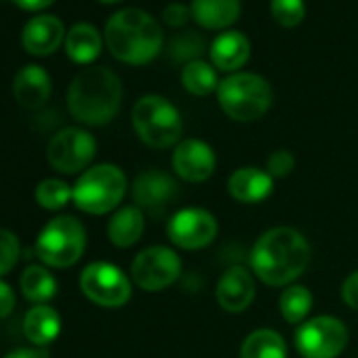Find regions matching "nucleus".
Masks as SVG:
<instances>
[{"mask_svg":"<svg viewBox=\"0 0 358 358\" xmlns=\"http://www.w3.org/2000/svg\"><path fill=\"white\" fill-rule=\"evenodd\" d=\"M251 57V43L236 30L222 32L211 45V62L222 72L241 70Z\"/></svg>","mask_w":358,"mask_h":358,"instance_id":"nucleus-19","label":"nucleus"},{"mask_svg":"<svg viewBox=\"0 0 358 358\" xmlns=\"http://www.w3.org/2000/svg\"><path fill=\"white\" fill-rule=\"evenodd\" d=\"M5 358H47V354L41 350H32V348H17L11 354H7Z\"/></svg>","mask_w":358,"mask_h":358,"instance_id":"nucleus-36","label":"nucleus"},{"mask_svg":"<svg viewBox=\"0 0 358 358\" xmlns=\"http://www.w3.org/2000/svg\"><path fill=\"white\" fill-rule=\"evenodd\" d=\"M87 247V232L83 224L72 215H59L51 220L36 238V255L49 268L74 266Z\"/></svg>","mask_w":358,"mask_h":358,"instance_id":"nucleus-7","label":"nucleus"},{"mask_svg":"<svg viewBox=\"0 0 358 358\" xmlns=\"http://www.w3.org/2000/svg\"><path fill=\"white\" fill-rule=\"evenodd\" d=\"M241 358H287V343L280 333L272 329H257L243 341Z\"/></svg>","mask_w":358,"mask_h":358,"instance_id":"nucleus-24","label":"nucleus"},{"mask_svg":"<svg viewBox=\"0 0 358 358\" xmlns=\"http://www.w3.org/2000/svg\"><path fill=\"white\" fill-rule=\"evenodd\" d=\"M341 297L345 301V306H350L352 310H358V270L352 272L341 287Z\"/></svg>","mask_w":358,"mask_h":358,"instance_id":"nucleus-33","label":"nucleus"},{"mask_svg":"<svg viewBox=\"0 0 358 358\" xmlns=\"http://www.w3.org/2000/svg\"><path fill=\"white\" fill-rule=\"evenodd\" d=\"M310 264V245L303 234L280 226L264 232L251 251V268L270 287H287Z\"/></svg>","mask_w":358,"mask_h":358,"instance_id":"nucleus-1","label":"nucleus"},{"mask_svg":"<svg viewBox=\"0 0 358 358\" xmlns=\"http://www.w3.org/2000/svg\"><path fill=\"white\" fill-rule=\"evenodd\" d=\"M66 41V30L59 17L55 15H36L30 20L22 32V45L30 55L45 57L59 49Z\"/></svg>","mask_w":358,"mask_h":358,"instance_id":"nucleus-15","label":"nucleus"},{"mask_svg":"<svg viewBox=\"0 0 358 358\" xmlns=\"http://www.w3.org/2000/svg\"><path fill=\"white\" fill-rule=\"evenodd\" d=\"M164 36L158 22L141 9H122L106 24L110 53L129 66L150 64L162 49Z\"/></svg>","mask_w":358,"mask_h":358,"instance_id":"nucleus-3","label":"nucleus"},{"mask_svg":"<svg viewBox=\"0 0 358 358\" xmlns=\"http://www.w3.org/2000/svg\"><path fill=\"white\" fill-rule=\"evenodd\" d=\"M24 331L32 343L49 345L62 333V316L51 306H34L24 318Z\"/></svg>","mask_w":358,"mask_h":358,"instance_id":"nucleus-22","label":"nucleus"},{"mask_svg":"<svg viewBox=\"0 0 358 358\" xmlns=\"http://www.w3.org/2000/svg\"><path fill=\"white\" fill-rule=\"evenodd\" d=\"M215 297L222 310L232 314L245 312L255 299V280L251 272H247L245 268H230L228 272H224L217 282Z\"/></svg>","mask_w":358,"mask_h":358,"instance_id":"nucleus-16","label":"nucleus"},{"mask_svg":"<svg viewBox=\"0 0 358 358\" xmlns=\"http://www.w3.org/2000/svg\"><path fill=\"white\" fill-rule=\"evenodd\" d=\"M215 152L209 143L201 139H184L179 141L173 152V171L190 184H201L209 179L215 171Z\"/></svg>","mask_w":358,"mask_h":358,"instance_id":"nucleus-14","label":"nucleus"},{"mask_svg":"<svg viewBox=\"0 0 358 358\" xmlns=\"http://www.w3.org/2000/svg\"><path fill=\"white\" fill-rule=\"evenodd\" d=\"M348 345V329L335 316L306 320L295 333V348L303 358H337Z\"/></svg>","mask_w":358,"mask_h":358,"instance_id":"nucleus-8","label":"nucleus"},{"mask_svg":"<svg viewBox=\"0 0 358 358\" xmlns=\"http://www.w3.org/2000/svg\"><path fill=\"white\" fill-rule=\"evenodd\" d=\"M143 228H145L143 211L139 207H122L112 215L108 224V238L114 247L129 249L141 238Z\"/></svg>","mask_w":358,"mask_h":358,"instance_id":"nucleus-21","label":"nucleus"},{"mask_svg":"<svg viewBox=\"0 0 358 358\" xmlns=\"http://www.w3.org/2000/svg\"><path fill=\"white\" fill-rule=\"evenodd\" d=\"M166 234L175 247L186 249V251H199L215 241L217 220L207 209L188 207V209L177 211L169 220Z\"/></svg>","mask_w":358,"mask_h":358,"instance_id":"nucleus-12","label":"nucleus"},{"mask_svg":"<svg viewBox=\"0 0 358 358\" xmlns=\"http://www.w3.org/2000/svg\"><path fill=\"white\" fill-rule=\"evenodd\" d=\"M72 201V188L62 179L49 177L36 186V203L47 211H59Z\"/></svg>","mask_w":358,"mask_h":358,"instance_id":"nucleus-28","label":"nucleus"},{"mask_svg":"<svg viewBox=\"0 0 358 358\" xmlns=\"http://www.w3.org/2000/svg\"><path fill=\"white\" fill-rule=\"evenodd\" d=\"M20 253H22L20 238L11 230L0 228V278L15 268Z\"/></svg>","mask_w":358,"mask_h":358,"instance_id":"nucleus-30","label":"nucleus"},{"mask_svg":"<svg viewBox=\"0 0 358 358\" xmlns=\"http://www.w3.org/2000/svg\"><path fill=\"white\" fill-rule=\"evenodd\" d=\"M270 11L278 26L295 28L306 17V3L303 0H270Z\"/></svg>","mask_w":358,"mask_h":358,"instance_id":"nucleus-29","label":"nucleus"},{"mask_svg":"<svg viewBox=\"0 0 358 358\" xmlns=\"http://www.w3.org/2000/svg\"><path fill=\"white\" fill-rule=\"evenodd\" d=\"M177 192H179L177 182L160 169H148L139 173L133 182L135 207H139L141 211L154 217H160L169 209V205L177 199Z\"/></svg>","mask_w":358,"mask_h":358,"instance_id":"nucleus-13","label":"nucleus"},{"mask_svg":"<svg viewBox=\"0 0 358 358\" xmlns=\"http://www.w3.org/2000/svg\"><path fill=\"white\" fill-rule=\"evenodd\" d=\"M97 152L95 137L78 127H66L57 131L47 148L49 164L66 175H74L91 164Z\"/></svg>","mask_w":358,"mask_h":358,"instance_id":"nucleus-10","label":"nucleus"},{"mask_svg":"<svg viewBox=\"0 0 358 358\" xmlns=\"http://www.w3.org/2000/svg\"><path fill=\"white\" fill-rule=\"evenodd\" d=\"M122 83L110 68L83 70L68 89L70 114L89 127L108 124L120 110Z\"/></svg>","mask_w":358,"mask_h":358,"instance_id":"nucleus-2","label":"nucleus"},{"mask_svg":"<svg viewBox=\"0 0 358 358\" xmlns=\"http://www.w3.org/2000/svg\"><path fill=\"white\" fill-rule=\"evenodd\" d=\"M127 192V177L116 164L87 169L72 188L74 205L89 215H103L116 209Z\"/></svg>","mask_w":358,"mask_h":358,"instance_id":"nucleus-6","label":"nucleus"},{"mask_svg":"<svg viewBox=\"0 0 358 358\" xmlns=\"http://www.w3.org/2000/svg\"><path fill=\"white\" fill-rule=\"evenodd\" d=\"M182 85L188 93H192L196 97H205V95H211L213 91H217L220 78L211 64H207L203 59H194L184 66Z\"/></svg>","mask_w":358,"mask_h":358,"instance_id":"nucleus-26","label":"nucleus"},{"mask_svg":"<svg viewBox=\"0 0 358 358\" xmlns=\"http://www.w3.org/2000/svg\"><path fill=\"white\" fill-rule=\"evenodd\" d=\"M66 53L74 64H91L101 53V34L91 24H76L66 34Z\"/></svg>","mask_w":358,"mask_h":358,"instance_id":"nucleus-23","label":"nucleus"},{"mask_svg":"<svg viewBox=\"0 0 358 358\" xmlns=\"http://www.w3.org/2000/svg\"><path fill=\"white\" fill-rule=\"evenodd\" d=\"M241 0H192L194 22L207 30H226L241 17Z\"/></svg>","mask_w":358,"mask_h":358,"instance_id":"nucleus-20","label":"nucleus"},{"mask_svg":"<svg viewBox=\"0 0 358 358\" xmlns=\"http://www.w3.org/2000/svg\"><path fill=\"white\" fill-rule=\"evenodd\" d=\"M101 3H120V0H101Z\"/></svg>","mask_w":358,"mask_h":358,"instance_id":"nucleus-37","label":"nucleus"},{"mask_svg":"<svg viewBox=\"0 0 358 358\" xmlns=\"http://www.w3.org/2000/svg\"><path fill=\"white\" fill-rule=\"evenodd\" d=\"M162 17H164V24L171 28H184L186 22L192 17V11H190V7H186L182 3H173V5L164 7Z\"/></svg>","mask_w":358,"mask_h":358,"instance_id":"nucleus-32","label":"nucleus"},{"mask_svg":"<svg viewBox=\"0 0 358 358\" xmlns=\"http://www.w3.org/2000/svg\"><path fill=\"white\" fill-rule=\"evenodd\" d=\"M13 95L22 108L38 110L51 95V78L41 66H26L13 80Z\"/></svg>","mask_w":358,"mask_h":358,"instance_id":"nucleus-18","label":"nucleus"},{"mask_svg":"<svg viewBox=\"0 0 358 358\" xmlns=\"http://www.w3.org/2000/svg\"><path fill=\"white\" fill-rule=\"evenodd\" d=\"M15 308V293L9 282L0 280V318H7Z\"/></svg>","mask_w":358,"mask_h":358,"instance_id":"nucleus-34","label":"nucleus"},{"mask_svg":"<svg viewBox=\"0 0 358 358\" xmlns=\"http://www.w3.org/2000/svg\"><path fill=\"white\" fill-rule=\"evenodd\" d=\"M131 122L137 137L156 150L171 148L179 143L184 133V120L179 110L160 95L141 97L131 112Z\"/></svg>","mask_w":358,"mask_h":358,"instance_id":"nucleus-5","label":"nucleus"},{"mask_svg":"<svg viewBox=\"0 0 358 358\" xmlns=\"http://www.w3.org/2000/svg\"><path fill=\"white\" fill-rule=\"evenodd\" d=\"M182 274V259L169 247H148L131 264V278L143 291H162Z\"/></svg>","mask_w":358,"mask_h":358,"instance_id":"nucleus-11","label":"nucleus"},{"mask_svg":"<svg viewBox=\"0 0 358 358\" xmlns=\"http://www.w3.org/2000/svg\"><path fill=\"white\" fill-rule=\"evenodd\" d=\"M293 169H295V156L289 150H276L266 160V171L272 177H278V179L291 175Z\"/></svg>","mask_w":358,"mask_h":358,"instance_id":"nucleus-31","label":"nucleus"},{"mask_svg":"<svg viewBox=\"0 0 358 358\" xmlns=\"http://www.w3.org/2000/svg\"><path fill=\"white\" fill-rule=\"evenodd\" d=\"M312 293L301 287V285H291L282 291L280 299H278V306H280V314L287 322L291 324H297L301 322L310 310H312Z\"/></svg>","mask_w":358,"mask_h":358,"instance_id":"nucleus-27","label":"nucleus"},{"mask_svg":"<svg viewBox=\"0 0 358 358\" xmlns=\"http://www.w3.org/2000/svg\"><path fill=\"white\" fill-rule=\"evenodd\" d=\"M274 177L266 169L243 166L236 169L228 179V192L234 201L245 205H255L272 194Z\"/></svg>","mask_w":358,"mask_h":358,"instance_id":"nucleus-17","label":"nucleus"},{"mask_svg":"<svg viewBox=\"0 0 358 358\" xmlns=\"http://www.w3.org/2000/svg\"><path fill=\"white\" fill-rule=\"evenodd\" d=\"M22 293L36 306L47 303L57 293V280L45 266H28L22 274Z\"/></svg>","mask_w":358,"mask_h":358,"instance_id":"nucleus-25","label":"nucleus"},{"mask_svg":"<svg viewBox=\"0 0 358 358\" xmlns=\"http://www.w3.org/2000/svg\"><path fill=\"white\" fill-rule=\"evenodd\" d=\"M13 3L24 11H43V9L51 7L55 0H13Z\"/></svg>","mask_w":358,"mask_h":358,"instance_id":"nucleus-35","label":"nucleus"},{"mask_svg":"<svg viewBox=\"0 0 358 358\" xmlns=\"http://www.w3.org/2000/svg\"><path fill=\"white\" fill-rule=\"evenodd\" d=\"M274 93L270 83L253 72H236L224 78L217 87L222 110L236 122L259 120L272 106Z\"/></svg>","mask_w":358,"mask_h":358,"instance_id":"nucleus-4","label":"nucleus"},{"mask_svg":"<svg viewBox=\"0 0 358 358\" xmlns=\"http://www.w3.org/2000/svg\"><path fill=\"white\" fill-rule=\"evenodd\" d=\"M80 289L101 308H120L131 299V280L110 262H93L80 274Z\"/></svg>","mask_w":358,"mask_h":358,"instance_id":"nucleus-9","label":"nucleus"}]
</instances>
